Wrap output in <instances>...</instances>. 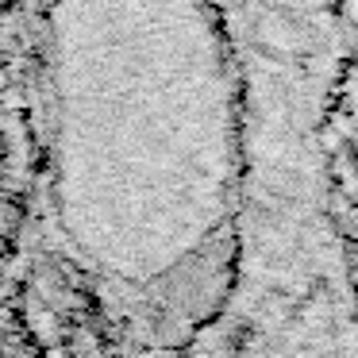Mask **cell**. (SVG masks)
I'll return each instance as SVG.
<instances>
[{
	"label": "cell",
	"instance_id": "cell-1",
	"mask_svg": "<svg viewBox=\"0 0 358 358\" xmlns=\"http://www.w3.org/2000/svg\"><path fill=\"white\" fill-rule=\"evenodd\" d=\"M243 104L239 255L212 324L235 350H358L347 189L358 0H212Z\"/></svg>",
	"mask_w": 358,
	"mask_h": 358
},
{
	"label": "cell",
	"instance_id": "cell-2",
	"mask_svg": "<svg viewBox=\"0 0 358 358\" xmlns=\"http://www.w3.org/2000/svg\"><path fill=\"white\" fill-rule=\"evenodd\" d=\"M347 239H350V270H355V296H358V162L347 189Z\"/></svg>",
	"mask_w": 358,
	"mask_h": 358
}]
</instances>
